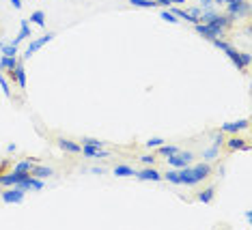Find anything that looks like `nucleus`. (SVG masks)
<instances>
[{"mask_svg":"<svg viewBox=\"0 0 252 230\" xmlns=\"http://www.w3.org/2000/svg\"><path fill=\"white\" fill-rule=\"evenodd\" d=\"M179 181L183 183V185H196V183H198V179L194 176L192 168H188V166H183V168H181V172H179Z\"/></svg>","mask_w":252,"mask_h":230,"instance_id":"6e6552de","label":"nucleus"},{"mask_svg":"<svg viewBox=\"0 0 252 230\" xmlns=\"http://www.w3.org/2000/svg\"><path fill=\"white\" fill-rule=\"evenodd\" d=\"M222 144H224V138H222V131H220V134H216V136H214V146H216V148H220Z\"/></svg>","mask_w":252,"mask_h":230,"instance_id":"c756f323","label":"nucleus"},{"mask_svg":"<svg viewBox=\"0 0 252 230\" xmlns=\"http://www.w3.org/2000/svg\"><path fill=\"white\" fill-rule=\"evenodd\" d=\"M129 4H134V7H142V9H151L156 7V0H129Z\"/></svg>","mask_w":252,"mask_h":230,"instance_id":"aec40b11","label":"nucleus"},{"mask_svg":"<svg viewBox=\"0 0 252 230\" xmlns=\"http://www.w3.org/2000/svg\"><path fill=\"white\" fill-rule=\"evenodd\" d=\"M226 56L231 58V62L239 69V71H246V69H248V65H250V60H252L250 54H239V52L235 50V48H228V50H226Z\"/></svg>","mask_w":252,"mask_h":230,"instance_id":"f03ea898","label":"nucleus"},{"mask_svg":"<svg viewBox=\"0 0 252 230\" xmlns=\"http://www.w3.org/2000/svg\"><path fill=\"white\" fill-rule=\"evenodd\" d=\"M162 144H164L162 138H151V140L147 142V146H149V148H158V146H162Z\"/></svg>","mask_w":252,"mask_h":230,"instance_id":"c85d7f7f","label":"nucleus"},{"mask_svg":"<svg viewBox=\"0 0 252 230\" xmlns=\"http://www.w3.org/2000/svg\"><path fill=\"white\" fill-rule=\"evenodd\" d=\"M0 50H2L4 56H15L18 54V48H15V45H2L0 43Z\"/></svg>","mask_w":252,"mask_h":230,"instance_id":"393cba45","label":"nucleus"},{"mask_svg":"<svg viewBox=\"0 0 252 230\" xmlns=\"http://www.w3.org/2000/svg\"><path fill=\"white\" fill-rule=\"evenodd\" d=\"M177 151H179V148H177V146H158V153L159 155H164V157H170V155H175Z\"/></svg>","mask_w":252,"mask_h":230,"instance_id":"4be33fe9","label":"nucleus"},{"mask_svg":"<svg viewBox=\"0 0 252 230\" xmlns=\"http://www.w3.org/2000/svg\"><path fill=\"white\" fill-rule=\"evenodd\" d=\"M200 4H203L205 9H209L211 7V0H200Z\"/></svg>","mask_w":252,"mask_h":230,"instance_id":"72a5a7b5","label":"nucleus"},{"mask_svg":"<svg viewBox=\"0 0 252 230\" xmlns=\"http://www.w3.org/2000/svg\"><path fill=\"white\" fill-rule=\"evenodd\" d=\"M0 88H2V93L7 95V97H11V88H9V82H7V80H4L2 71H0Z\"/></svg>","mask_w":252,"mask_h":230,"instance_id":"a878e982","label":"nucleus"},{"mask_svg":"<svg viewBox=\"0 0 252 230\" xmlns=\"http://www.w3.org/2000/svg\"><path fill=\"white\" fill-rule=\"evenodd\" d=\"M162 179H168L170 183H175V185H181V181H179V172H175V170H168L166 174L162 176Z\"/></svg>","mask_w":252,"mask_h":230,"instance_id":"5701e85b","label":"nucleus"},{"mask_svg":"<svg viewBox=\"0 0 252 230\" xmlns=\"http://www.w3.org/2000/svg\"><path fill=\"white\" fill-rule=\"evenodd\" d=\"M246 144H248V142H246L244 138H231V140H226L222 146L226 148V153H235V151H239V148H244Z\"/></svg>","mask_w":252,"mask_h":230,"instance_id":"1a4fd4ad","label":"nucleus"},{"mask_svg":"<svg viewBox=\"0 0 252 230\" xmlns=\"http://www.w3.org/2000/svg\"><path fill=\"white\" fill-rule=\"evenodd\" d=\"M140 162H145V164H153V162H156V157H153V155H145V157H140Z\"/></svg>","mask_w":252,"mask_h":230,"instance_id":"2f4dec72","label":"nucleus"},{"mask_svg":"<svg viewBox=\"0 0 252 230\" xmlns=\"http://www.w3.org/2000/svg\"><path fill=\"white\" fill-rule=\"evenodd\" d=\"M114 174L117 176H136V172H134V168H129V166H117Z\"/></svg>","mask_w":252,"mask_h":230,"instance_id":"a211bd4d","label":"nucleus"},{"mask_svg":"<svg viewBox=\"0 0 252 230\" xmlns=\"http://www.w3.org/2000/svg\"><path fill=\"white\" fill-rule=\"evenodd\" d=\"M15 67H18L15 56H2V58H0V71H13Z\"/></svg>","mask_w":252,"mask_h":230,"instance_id":"4468645a","label":"nucleus"},{"mask_svg":"<svg viewBox=\"0 0 252 230\" xmlns=\"http://www.w3.org/2000/svg\"><path fill=\"white\" fill-rule=\"evenodd\" d=\"M214 157H218V148L211 146L209 151H205V159H214Z\"/></svg>","mask_w":252,"mask_h":230,"instance_id":"7c9ffc66","label":"nucleus"},{"mask_svg":"<svg viewBox=\"0 0 252 230\" xmlns=\"http://www.w3.org/2000/svg\"><path fill=\"white\" fill-rule=\"evenodd\" d=\"M248 125H250V120L244 118V120H237V123H224L220 127V131H222V134H237V131L248 129Z\"/></svg>","mask_w":252,"mask_h":230,"instance_id":"39448f33","label":"nucleus"},{"mask_svg":"<svg viewBox=\"0 0 252 230\" xmlns=\"http://www.w3.org/2000/svg\"><path fill=\"white\" fill-rule=\"evenodd\" d=\"M82 153L87 155V157H108V155H110L108 151H104V146L99 148V146H89V144L82 146Z\"/></svg>","mask_w":252,"mask_h":230,"instance_id":"9b49d317","label":"nucleus"},{"mask_svg":"<svg viewBox=\"0 0 252 230\" xmlns=\"http://www.w3.org/2000/svg\"><path fill=\"white\" fill-rule=\"evenodd\" d=\"M31 22H35L37 26H45V13L43 11H35V13L31 15Z\"/></svg>","mask_w":252,"mask_h":230,"instance_id":"412c9836","label":"nucleus"},{"mask_svg":"<svg viewBox=\"0 0 252 230\" xmlns=\"http://www.w3.org/2000/svg\"><path fill=\"white\" fill-rule=\"evenodd\" d=\"M13 170H18V172H31L32 170V162L31 159H26V162H22V164H18Z\"/></svg>","mask_w":252,"mask_h":230,"instance_id":"b1692460","label":"nucleus"},{"mask_svg":"<svg viewBox=\"0 0 252 230\" xmlns=\"http://www.w3.org/2000/svg\"><path fill=\"white\" fill-rule=\"evenodd\" d=\"M56 142H59V146L65 153H80V151H82V146H80L78 142H71V140H67V138H59Z\"/></svg>","mask_w":252,"mask_h":230,"instance_id":"9d476101","label":"nucleus"},{"mask_svg":"<svg viewBox=\"0 0 252 230\" xmlns=\"http://www.w3.org/2000/svg\"><path fill=\"white\" fill-rule=\"evenodd\" d=\"M216 2H222V0H216Z\"/></svg>","mask_w":252,"mask_h":230,"instance_id":"58836bf2","label":"nucleus"},{"mask_svg":"<svg viewBox=\"0 0 252 230\" xmlns=\"http://www.w3.org/2000/svg\"><path fill=\"white\" fill-rule=\"evenodd\" d=\"M82 142H84V144H89V146H104V142H101V140H97V138H82Z\"/></svg>","mask_w":252,"mask_h":230,"instance_id":"bb28decb","label":"nucleus"},{"mask_svg":"<svg viewBox=\"0 0 252 230\" xmlns=\"http://www.w3.org/2000/svg\"><path fill=\"white\" fill-rule=\"evenodd\" d=\"M138 176L140 181H162V174H159L158 170H153V168H147V170H142V172H138Z\"/></svg>","mask_w":252,"mask_h":230,"instance_id":"ddd939ff","label":"nucleus"},{"mask_svg":"<svg viewBox=\"0 0 252 230\" xmlns=\"http://www.w3.org/2000/svg\"><path fill=\"white\" fill-rule=\"evenodd\" d=\"M190 159H192V153H181V151H177L175 155H170V157H168V164L175 166V168H183V166L190 164Z\"/></svg>","mask_w":252,"mask_h":230,"instance_id":"423d86ee","label":"nucleus"},{"mask_svg":"<svg viewBox=\"0 0 252 230\" xmlns=\"http://www.w3.org/2000/svg\"><path fill=\"white\" fill-rule=\"evenodd\" d=\"M192 172H194V176H196L198 183H200L203 179H207V176L211 174V166L209 164H198V166H194L192 168Z\"/></svg>","mask_w":252,"mask_h":230,"instance_id":"f8f14e48","label":"nucleus"},{"mask_svg":"<svg viewBox=\"0 0 252 230\" xmlns=\"http://www.w3.org/2000/svg\"><path fill=\"white\" fill-rule=\"evenodd\" d=\"M52 39H54V34H52V32H48V34H43L41 39H37V41H32V43L26 48V52H24V58H31V56L35 54L37 50H41L43 45H45V43H50V41H52Z\"/></svg>","mask_w":252,"mask_h":230,"instance_id":"7ed1b4c3","label":"nucleus"},{"mask_svg":"<svg viewBox=\"0 0 252 230\" xmlns=\"http://www.w3.org/2000/svg\"><path fill=\"white\" fill-rule=\"evenodd\" d=\"M91 172H93V174H104V168H93Z\"/></svg>","mask_w":252,"mask_h":230,"instance_id":"f704fd0d","label":"nucleus"},{"mask_svg":"<svg viewBox=\"0 0 252 230\" xmlns=\"http://www.w3.org/2000/svg\"><path fill=\"white\" fill-rule=\"evenodd\" d=\"M11 4H13L15 9H20L22 7V0H11Z\"/></svg>","mask_w":252,"mask_h":230,"instance_id":"473e14b6","label":"nucleus"},{"mask_svg":"<svg viewBox=\"0 0 252 230\" xmlns=\"http://www.w3.org/2000/svg\"><path fill=\"white\" fill-rule=\"evenodd\" d=\"M28 34H31V28H28V22H26V20H22V30H20L18 37L13 39V45H18V43L22 41V39H26V37H28Z\"/></svg>","mask_w":252,"mask_h":230,"instance_id":"f3484780","label":"nucleus"},{"mask_svg":"<svg viewBox=\"0 0 252 230\" xmlns=\"http://www.w3.org/2000/svg\"><path fill=\"white\" fill-rule=\"evenodd\" d=\"M175 15L179 17V20H186V22H192V24H198L196 17H192L188 11H183V9H175Z\"/></svg>","mask_w":252,"mask_h":230,"instance_id":"6ab92c4d","label":"nucleus"},{"mask_svg":"<svg viewBox=\"0 0 252 230\" xmlns=\"http://www.w3.org/2000/svg\"><path fill=\"white\" fill-rule=\"evenodd\" d=\"M228 9L226 13L233 17L235 22H237V17H248L250 15V2L248 0H235V2H226Z\"/></svg>","mask_w":252,"mask_h":230,"instance_id":"f257e3e1","label":"nucleus"},{"mask_svg":"<svg viewBox=\"0 0 252 230\" xmlns=\"http://www.w3.org/2000/svg\"><path fill=\"white\" fill-rule=\"evenodd\" d=\"M24 189H20V187H11V189H7V192H2V200H4V202H13V204H20L22 202V200H24Z\"/></svg>","mask_w":252,"mask_h":230,"instance_id":"20e7f679","label":"nucleus"},{"mask_svg":"<svg viewBox=\"0 0 252 230\" xmlns=\"http://www.w3.org/2000/svg\"><path fill=\"white\" fill-rule=\"evenodd\" d=\"M31 174L37 176V179H45V176H52V170H50V168H43V166H32Z\"/></svg>","mask_w":252,"mask_h":230,"instance_id":"2eb2a0df","label":"nucleus"},{"mask_svg":"<svg viewBox=\"0 0 252 230\" xmlns=\"http://www.w3.org/2000/svg\"><path fill=\"white\" fill-rule=\"evenodd\" d=\"M173 2L175 4H181V2H186V0H170V4H173Z\"/></svg>","mask_w":252,"mask_h":230,"instance_id":"e433bc0d","label":"nucleus"},{"mask_svg":"<svg viewBox=\"0 0 252 230\" xmlns=\"http://www.w3.org/2000/svg\"><path fill=\"white\" fill-rule=\"evenodd\" d=\"M9 78L13 80V82H18V86L22 90L26 88V71H24V65H22V62H18V67H15L13 71H9Z\"/></svg>","mask_w":252,"mask_h":230,"instance_id":"0eeeda50","label":"nucleus"},{"mask_svg":"<svg viewBox=\"0 0 252 230\" xmlns=\"http://www.w3.org/2000/svg\"><path fill=\"white\" fill-rule=\"evenodd\" d=\"M162 20L170 22V24H177V20H179V17H177L175 13H168V11H162Z\"/></svg>","mask_w":252,"mask_h":230,"instance_id":"cd10ccee","label":"nucleus"},{"mask_svg":"<svg viewBox=\"0 0 252 230\" xmlns=\"http://www.w3.org/2000/svg\"><path fill=\"white\" fill-rule=\"evenodd\" d=\"M222 2H235V0H222Z\"/></svg>","mask_w":252,"mask_h":230,"instance_id":"4c0bfd02","label":"nucleus"},{"mask_svg":"<svg viewBox=\"0 0 252 230\" xmlns=\"http://www.w3.org/2000/svg\"><path fill=\"white\" fill-rule=\"evenodd\" d=\"M214 194H216V187H207V189H203V192L198 194V200L200 202H211V200H214Z\"/></svg>","mask_w":252,"mask_h":230,"instance_id":"dca6fc26","label":"nucleus"},{"mask_svg":"<svg viewBox=\"0 0 252 230\" xmlns=\"http://www.w3.org/2000/svg\"><path fill=\"white\" fill-rule=\"evenodd\" d=\"M156 2H158V4H164V7H168L170 0H156Z\"/></svg>","mask_w":252,"mask_h":230,"instance_id":"c9c22d12","label":"nucleus"}]
</instances>
